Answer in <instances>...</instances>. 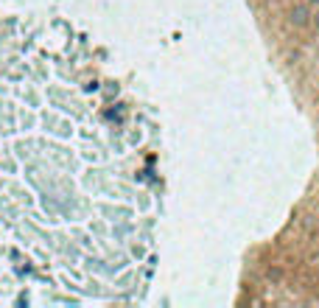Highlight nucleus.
<instances>
[{"instance_id": "f257e3e1", "label": "nucleus", "mask_w": 319, "mask_h": 308, "mask_svg": "<svg viewBox=\"0 0 319 308\" xmlns=\"http://www.w3.org/2000/svg\"><path fill=\"white\" fill-rule=\"evenodd\" d=\"M291 23H297V25H305L308 23V9H305V6H297L294 12H291Z\"/></svg>"}, {"instance_id": "f03ea898", "label": "nucleus", "mask_w": 319, "mask_h": 308, "mask_svg": "<svg viewBox=\"0 0 319 308\" xmlns=\"http://www.w3.org/2000/svg\"><path fill=\"white\" fill-rule=\"evenodd\" d=\"M305 3H311V6H314V3H319V0H305Z\"/></svg>"}]
</instances>
